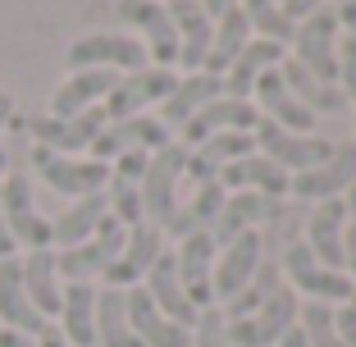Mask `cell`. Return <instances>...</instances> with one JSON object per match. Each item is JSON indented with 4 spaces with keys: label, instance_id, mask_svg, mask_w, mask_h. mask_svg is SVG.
Instances as JSON below:
<instances>
[{
    "label": "cell",
    "instance_id": "cell-5",
    "mask_svg": "<svg viewBox=\"0 0 356 347\" xmlns=\"http://www.w3.org/2000/svg\"><path fill=\"white\" fill-rule=\"evenodd\" d=\"M297 311H302V297L293 288H279L261 311H252L242 320H224V334H229L233 347H274L297 325Z\"/></svg>",
    "mask_w": 356,
    "mask_h": 347
},
{
    "label": "cell",
    "instance_id": "cell-48",
    "mask_svg": "<svg viewBox=\"0 0 356 347\" xmlns=\"http://www.w3.org/2000/svg\"><path fill=\"white\" fill-rule=\"evenodd\" d=\"M315 5H320V0H279V10H283V19H288V23L311 19V14H315Z\"/></svg>",
    "mask_w": 356,
    "mask_h": 347
},
{
    "label": "cell",
    "instance_id": "cell-32",
    "mask_svg": "<svg viewBox=\"0 0 356 347\" xmlns=\"http://www.w3.org/2000/svg\"><path fill=\"white\" fill-rule=\"evenodd\" d=\"M247 42H252V23H247L242 5L229 10V14H220V23H215V42H210V55H206V64H201V74L224 78V74H229V64L247 51Z\"/></svg>",
    "mask_w": 356,
    "mask_h": 347
},
{
    "label": "cell",
    "instance_id": "cell-13",
    "mask_svg": "<svg viewBox=\"0 0 356 347\" xmlns=\"http://www.w3.org/2000/svg\"><path fill=\"white\" fill-rule=\"evenodd\" d=\"M261 256H265L261 233H256V229L238 233V238H233L229 247H224V252L215 256V270H210V293H215V302H224V306H229L233 297H238L242 288H247V279L256 274Z\"/></svg>",
    "mask_w": 356,
    "mask_h": 347
},
{
    "label": "cell",
    "instance_id": "cell-54",
    "mask_svg": "<svg viewBox=\"0 0 356 347\" xmlns=\"http://www.w3.org/2000/svg\"><path fill=\"white\" fill-rule=\"evenodd\" d=\"M279 347H311V343H306V334H302V329L293 325V329H288V334L279 338Z\"/></svg>",
    "mask_w": 356,
    "mask_h": 347
},
{
    "label": "cell",
    "instance_id": "cell-45",
    "mask_svg": "<svg viewBox=\"0 0 356 347\" xmlns=\"http://www.w3.org/2000/svg\"><path fill=\"white\" fill-rule=\"evenodd\" d=\"M14 124V96L0 92V174L10 169V151H5V128Z\"/></svg>",
    "mask_w": 356,
    "mask_h": 347
},
{
    "label": "cell",
    "instance_id": "cell-43",
    "mask_svg": "<svg viewBox=\"0 0 356 347\" xmlns=\"http://www.w3.org/2000/svg\"><path fill=\"white\" fill-rule=\"evenodd\" d=\"M338 87H343L347 101H356V37L352 32L338 42Z\"/></svg>",
    "mask_w": 356,
    "mask_h": 347
},
{
    "label": "cell",
    "instance_id": "cell-8",
    "mask_svg": "<svg viewBox=\"0 0 356 347\" xmlns=\"http://www.w3.org/2000/svg\"><path fill=\"white\" fill-rule=\"evenodd\" d=\"M252 137H256V151H261L265 160H274V165L288 174H306V169H315V165H325L329 160V151H334V142H325V137H302V133H288V128H279V124H270V119H261V124L252 128Z\"/></svg>",
    "mask_w": 356,
    "mask_h": 347
},
{
    "label": "cell",
    "instance_id": "cell-30",
    "mask_svg": "<svg viewBox=\"0 0 356 347\" xmlns=\"http://www.w3.org/2000/svg\"><path fill=\"white\" fill-rule=\"evenodd\" d=\"M110 215V201H105V192H92V197H78L69 211L60 215V220H51V247H60V252H69V247H78V242H87L96 233V224Z\"/></svg>",
    "mask_w": 356,
    "mask_h": 347
},
{
    "label": "cell",
    "instance_id": "cell-55",
    "mask_svg": "<svg viewBox=\"0 0 356 347\" xmlns=\"http://www.w3.org/2000/svg\"><path fill=\"white\" fill-rule=\"evenodd\" d=\"M343 206H347V215H356V179H352V188L343 192Z\"/></svg>",
    "mask_w": 356,
    "mask_h": 347
},
{
    "label": "cell",
    "instance_id": "cell-56",
    "mask_svg": "<svg viewBox=\"0 0 356 347\" xmlns=\"http://www.w3.org/2000/svg\"><path fill=\"white\" fill-rule=\"evenodd\" d=\"M347 306H352V311H356V288H352V297H347Z\"/></svg>",
    "mask_w": 356,
    "mask_h": 347
},
{
    "label": "cell",
    "instance_id": "cell-41",
    "mask_svg": "<svg viewBox=\"0 0 356 347\" xmlns=\"http://www.w3.org/2000/svg\"><path fill=\"white\" fill-rule=\"evenodd\" d=\"M224 201H229V192L220 188V179H215V183H201L197 197H192V206L183 215L192 220V229H210V224H215V215L224 211Z\"/></svg>",
    "mask_w": 356,
    "mask_h": 347
},
{
    "label": "cell",
    "instance_id": "cell-10",
    "mask_svg": "<svg viewBox=\"0 0 356 347\" xmlns=\"http://www.w3.org/2000/svg\"><path fill=\"white\" fill-rule=\"evenodd\" d=\"M115 14L147 37V60H156V69H174L178 64V32L169 19L165 0H115Z\"/></svg>",
    "mask_w": 356,
    "mask_h": 347
},
{
    "label": "cell",
    "instance_id": "cell-50",
    "mask_svg": "<svg viewBox=\"0 0 356 347\" xmlns=\"http://www.w3.org/2000/svg\"><path fill=\"white\" fill-rule=\"evenodd\" d=\"M201 10H206V19L215 23L220 14H229V10H238V0H201Z\"/></svg>",
    "mask_w": 356,
    "mask_h": 347
},
{
    "label": "cell",
    "instance_id": "cell-21",
    "mask_svg": "<svg viewBox=\"0 0 356 347\" xmlns=\"http://www.w3.org/2000/svg\"><path fill=\"white\" fill-rule=\"evenodd\" d=\"M169 19H174V32H178V64L188 74H201L210 42H215V23L206 19L201 0H169Z\"/></svg>",
    "mask_w": 356,
    "mask_h": 347
},
{
    "label": "cell",
    "instance_id": "cell-17",
    "mask_svg": "<svg viewBox=\"0 0 356 347\" xmlns=\"http://www.w3.org/2000/svg\"><path fill=\"white\" fill-rule=\"evenodd\" d=\"M261 124V110L252 106V101H229V96H215L210 106H201L197 115L183 124V147H201L206 137L215 133H252V128Z\"/></svg>",
    "mask_w": 356,
    "mask_h": 347
},
{
    "label": "cell",
    "instance_id": "cell-29",
    "mask_svg": "<svg viewBox=\"0 0 356 347\" xmlns=\"http://www.w3.org/2000/svg\"><path fill=\"white\" fill-rule=\"evenodd\" d=\"M343 224H347L343 197L320 201V211L311 215V238H306L315 261L325 265V270H338V274H343Z\"/></svg>",
    "mask_w": 356,
    "mask_h": 347
},
{
    "label": "cell",
    "instance_id": "cell-16",
    "mask_svg": "<svg viewBox=\"0 0 356 347\" xmlns=\"http://www.w3.org/2000/svg\"><path fill=\"white\" fill-rule=\"evenodd\" d=\"M215 238H210L206 229L188 233V238L178 242L174 252V265H178V284H183V293H188V302L197 306V311H206V306H215V293H210V270H215Z\"/></svg>",
    "mask_w": 356,
    "mask_h": 347
},
{
    "label": "cell",
    "instance_id": "cell-44",
    "mask_svg": "<svg viewBox=\"0 0 356 347\" xmlns=\"http://www.w3.org/2000/svg\"><path fill=\"white\" fill-rule=\"evenodd\" d=\"M147 151H128V156H119L115 165H110V174L115 179H124V183H142V174H147Z\"/></svg>",
    "mask_w": 356,
    "mask_h": 347
},
{
    "label": "cell",
    "instance_id": "cell-24",
    "mask_svg": "<svg viewBox=\"0 0 356 347\" xmlns=\"http://www.w3.org/2000/svg\"><path fill=\"white\" fill-rule=\"evenodd\" d=\"M142 288H147V297L160 306V316H169L174 325H183V329H192V325H197V316H201V311L188 302V293H183V284H178L174 252H160V261L147 270Z\"/></svg>",
    "mask_w": 356,
    "mask_h": 347
},
{
    "label": "cell",
    "instance_id": "cell-22",
    "mask_svg": "<svg viewBox=\"0 0 356 347\" xmlns=\"http://www.w3.org/2000/svg\"><path fill=\"white\" fill-rule=\"evenodd\" d=\"M115 83H119L115 69H78V74H69L60 87H55L51 110H46V115H55V119H74V115H83V110L101 106L105 96L115 92Z\"/></svg>",
    "mask_w": 356,
    "mask_h": 347
},
{
    "label": "cell",
    "instance_id": "cell-53",
    "mask_svg": "<svg viewBox=\"0 0 356 347\" xmlns=\"http://www.w3.org/2000/svg\"><path fill=\"white\" fill-rule=\"evenodd\" d=\"M37 347H69V343H64V334H60V329H51V325H46L42 334H37Z\"/></svg>",
    "mask_w": 356,
    "mask_h": 347
},
{
    "label": "cell",
    "instance_id": "cell-3",
    "mask_svg": "<svg viewBox=\"0 0 356 347\" xmlns=\"http://www.w3.org/2000/svg\"><path fill=\"white\" fill-rule=\"evenodd\" d=\"M293 60L302 64L315 83L338 87V14L334 10H315L311 19L297 23Z\"/></svg>",
    "mask_w": 356,
    "mask_h": 347
},
{
    "label": "cell",
    "instance_id": "cell-14",
    "mask_svg": "<svg viewBox=\"0 0 356 347\" xmlns=\"http://www.w3.org/2000/svg\"><path fill=\"white\" fill-rule=\"evenodd\" d=\"M178 87V78L169 74V69H142V74H119L115 92L101 101L105 119L115 124V119H133L142 115L147 106H156V101H165L169 92Z\"/></svg>",
    "mask_w": 356,
    "mask_h": 347
},
{
    "label": "cell",
    "instance_id": "cell-1",
    "mask_svg": "<svg viewBox=\"0 0 356 347\" xmlns=\"http://www.w3.org/2000/svg\"><path fill=\"white\" fill-rule=\"evenodd\" d=\"M183 165H188V147L183 142H169L165 151H151L147 160V174H142V183H137V192H142V220L156 224L160 233H165L169 215L178 211V179H183Z\"/></svg>",
    "mask_w": 356,
    "mask_h": 347
},
{
    "label": "cell",
    "instance_id": "cell-6",
    "mask_svg": "<svg viewBox=\"0 0 356 347\" xmlns=\"http://www.w3.org/2000/svg\"><path fill=\"white\" fill-rule=\"evenodd\" d=\"M69 74L78 69H115V74H142L147 69V46L133 42V37H119V32H87L69 46L64 55Z\"/></svg>",
    "mask_w": 356,
    "mask_h": 347
},
{
    "label": "cell",
    "instance_id": "cell-26",
    "mask_svg": "<svg viewBox=\"0 0 356 347\" xmlns=\"http://www.w3.org/2000/svg\"><path fill=\"white\" fill-rule=\"evenodd\" d=\"M215 96H224V78H215V74H188V78H178V87L160 101V115L156 119L165 128H183L201 106H210Z\"/></svg>",
    "mask_w": 356,
    "mask_h": 347
},
{
    "label": "cell",
    "instance_id": "cell-28",
    "mask_svg": "<svg viewBox=\"0 0 356 347\" xmlns=\"http://www.w3.org/2000/svg\"><path fill=\"white\" fill-rule=\"evenodd\" d=\"M60 334L69 347H96V288L92 284H64L60 297Z\"/></svg>",
    "mask_w": 356,
    "mask_h": 347
},
{
    "label": "cell",
    "instance_id": "cell-34",
    "mask_svg": "<svg viewBox=\"0 0 356 347\" xmlns=\"http://www.w3.org/2000/svg\"><path fill=\"white\" fill-rule=\"evenodd\" d=\"M279 78H283V87L302 101L306 110H311L315 119L320 115H334V110H343L347 106V96H343V87H325V83H315L311 74H306L297 60H279Z\"/></svg>",
    "mask_w": 356,
    "mask_h": 347
},
{
    "label": "cell",
    "instance_id": "cell-52",
    "mask_svg": "<svg viewBox=\"0 0 356 347\" xmlns=\"http://www.w3.org/2000/svg\"><path fill=\"white\" fill-rule=\"evenodd\" d=\"M0 347H37V338L14 334V329H0Z\"/></svg>",
    "mask_w": 356,
    "mask_h": 347
},
{
    "label": "cell",
    "instance_id": "cell-23",
    "mask_svg": "<svg viewBox=\"0 0 356 347\" xmlns=\"http://www.w3.org/2000/svg\"><path fill=\"white\" fill-rule=\"evenodd\" d=\"M252 96H256V106H261V119H270V124L288 128V133H302V137H311V128H315V115L302 106V101H297L293 92H288V87H283L279 69H265V74L256 78Z\"/></svg>",
    "mask_w": 356,
    "mask_h": 347
},
{
    "label": "cell",
    "instance_id": "cell-9",
    "mask_svg": "<svg viewBox=\"0 0 356 347\" xmlns=\"http://www.w3.org/2000/svg\"><path fill=\"white\" fill-rule=\"evenodd\" d=\"M279 270L293 279V293L297 297H311V302H343L347 306V297H352V279L347 274H338V270H325V265L311 256V247L306 242H293L288 252H283V261H279Z\"/></svg>",
    "mask_w": 356,
    "mask_h": 347
},
{
    "label": "cell",
    "instance_id": "cell-12",
    "mask_svg": "<svg viewBox=\"0 0 356 347\" xmlns=\"http://www.w3.org/2000/svg\"><path fill=\"white\" fill-rule=\"evenodd\" d=\"M169 147V128L160 124L156 115H133V119H115V124H105L101 137L92 142V160L110 165V160L128 156V151H165Z\"/></svg>",
    "mask_w": 356,
    "mask_h": 347
},
{
    "label": "cell",
    "instance_id": "cell-11",
    "mask_svg": "<svg viewBox=\"0 0 356 347\" xmlns=\"http://www.w3.org/2000/svg\"><path fill=\"white\" fill-rule=\"evenodd\" d=\"M0 206H5V224H10L14 247H28V252L51 247V220L37 211L28 174H10V179L0 183Z\"/></svg>",
    "mask_w": 356,
    "mask_h": 347
},
{
    "label": "cell",
    "instance_id": "cell-38",
    "mask_svg": "<svg viewBox=\"0 0 356 347\" xmlns=\"http://www.w3.org/2000/svg\"><path fill=\"white\" fill-rule=\"evenodd\" d=\"M297 320H302V334H306V343L311 347H343V338H338V329H334V306H325V302H306L302 311H297Z\"/></svg>",
    "mask_w": 356,
    "mask_h": 347
},
{
    "label": "cell",
    "instance_id": "cell-25",
    "mask_svg": "<svg viewBox=\"0 0 356 347\" xmlns=\"http://www.w3.org/2000/svg\"><path fill=\"white\" fill-rule=\"evenodd\" d=\"M19 270H23V288H28V302L37 306L46 320H55V316H60V297H64L60 265H55V247H42V252L19 256Z\"/></svg>",
    "mask_w": 356,
    "mask_h": 347
},
{
    "label": "cell",
    "instance_id": "cell-27",
    "mask_svg": "<svg viewBox=\"0 0 356 347\" xmlns=\"http://www.w3.org/2000/svg\"><path fill=\"white\" fill-rule=\"evenodd\" d=\"M220 188H238V192H261V197H274L279 201L288 192V174H283L274 160H265L261 151L256 156H242V160H229L220 169Z\"/></svg>",
    "mask_w": 356,
    "mask_h": 347
},
{
    "label": "cell",
    "instance_id": "cell-49",
    "mask_svg": "<svg viewBox=\"0 0 356 347\" xmlns=\"http://www.w3.org/2000/svg\"><path fill=\"white\" fill-rule=\"evenodd\" d=\"M334 5H338V23H347V32H352V37H356V0H334Z\"/></svg>",
    "mask_w": 356,
    "mask_h": 347
},
{
    "label": "cell",
    "instance_id": "cell-47",
    "mask_svg": "<svg viewBox=\"0 0 356 347\" xmlns=\"http://www.w3.org/2000/svg\"><path fill=\"white\" fill-rule=\"evenodd\" d=\"M343 274L356 284V215H352V224H347V238H343Z\"/></svg>",
    "mask_w": 356,
    "mask_h": 347
},
{
    "label": "cell",
    "instance_id": "cell-33",
    "mask_svg": "<svg viewBox=\"0 0 356 347\" xmlns=\"http://www.w3.org/2000/svg\"><path fill=\"white\" fill-rule=\"evenodd\" d=\"M96 347H142L128 325L124 288H96Z\"/></svg>",
    "mask_w": 356,
    "mask_h": 347
},
{
    "label": "cell",
    "instance_id": "cell-18",
    "mask_svg": "<svg viewBox=\"0 0 356 347\" xmlns=\"http://www.w3.org/2000/svg\"><path fill=\"white\" fill-rule=\"evenodd\" d=\"M352 179H356V147L347 142V147L329 151L325 165H315V169H306V174H297V179H288V192L302 197V201H334L352 188Z\"/></svg>",
    "mask_w": 356,
    "mask_h": 347
},
{
    "label": "cell",
    "instance_id": "cell-39",
    "mask_svg": "<svg viewBox=\"0 0 356 347\" xmlns=\"http://www.w3.org/2000/svg\"><path fill=\"white\" fill-rule=\"evenodd\" d=\"M105 201H110V215H115L124 229L142 224V192H137V183H124V179L110 174V183H105Z\"/></svg>",
    "mask_w": 356,
    "mask_h": 347
},
{
    "label": "cell",
    "instance_id": "cell-15",
    "mask_svg": "<svg viewBox=\"0 0 356 347\" xmlns=\"http://www.w3.org/2000/svg\"><path fill=\"white\" fill-rule=\"evenodd\" d=\"M160 252H165V233L156 229V224H133L124 238V252H119V261L110 265V270L101 274L105 288H137L142 279H147V270L160 261Z\"/></svg>",
    "mask_w": 356,
    "mask_h": 347
},
{
    "label": "cell",
    "instance_id": "cell-40",
    "mask_svg": "<svg viewBox=\"0 0 356 347\" xmlns=\"http://www.w3.org/2000/svg\"><path fill=\"white\" fill-rule=\"evenodd\" d=\"M229 206L238 211V220L252 229V224H279L283 220V206L274 197H261V192H238V197H229Z\"/></svg>",
    "mask_w": 356,
    "mask_h": 347
},
{
    "label": "cell",
    "instance_id": "cell-36",
    "mask_svg": "<svg viewBox=\"0 0 356 347\" xmlns=\"http://www.w3.org/2000/svg\"><path fill=\"white\" fill-rule=\"evenodd\" d=\"M238 5H242V14H247V23H252V32H261L265 42H274V46H293L297 23L283 19V10L274 0H238Z\"/></svg>",
    "mask_w": 356,
    "mask_h": 347
},
{
    "label": "cell",
    "instance_id": "cell-20",
    "mask_svg": "<svg viewBox=\"0 0 356 347\" xmlns=\"http://www.w3.org/2000/svg\"><path fill=\"white\" fill-rule=\"evenodd\" d=\"M51 320L28 302V288H23V270L19 256H5L0 261V329H14V334L37 338Z\"/></svg>",
    "mask_w": 356,
    "mask_h": 347
},
{
    "label": "cell",
    "instance_id": "cell-35",
    "mask_svg": "<svg viewBox=\"0 0 356 347\" xmlns=\"http://www.w3.org/2000/svg\"><path fill=\"white\" fill-rule=\"evenodd\" d=\"M279 288H283V270H279V261H274V256H261L256 274L247 279V288H242V293L233 297L229 306H224V320H242V316H252V311H261V306L270 302Z\"/></svg>",
    "mask_w": 356,
    "mask_h": 347
},
{
    "label": "cell",
    "instance_id": "cell-51",
    "mask_svg": "<svg viewBox=\"0 0 356 347\" xmlns=\"http://www.w3.org/2000/svg\"><path fill=\"white\" fill-rule=\"evenodd\" d=\"M19 247H14V238H10V224H5V206H0V261L5 256H14Z\"/></svg>",
    "mask_w": 356,
    "mask_h": 347
},
{
    "label": "cell",
    "instance_id": "cell-4",
    "mask_svg": "<svg viewBox=\"0 0 356 347\" xmlns=\"http://www.w3.org/2000/svg\"><path fill=\"white\" fill-rule=\"evenodd\" d=\"M32 169H37V179L46 183L51 192L60 197H92V192H105L110 183V165L92 156H55L46 147H32Z\"/></svg>",
    "mask_w": 356,
    "mask_h": 347
},
{
    "label": "cell",
    "instance_id": "cell-19",
    "mask_svg": "<svg viewBox=\"0 0 356 347\" xmlns=\"http://www.w3.org/2000/svg\"><path fill=\"white\" fill-rule=\"evenodd\" d=\"M124 306H128V325L142 338V347H192V329L174 325L169 316H160V306L147 297V288H124Z\"/></svg>",
    "mask_w": 356,
    "mask_h": 347
},
{
    "label": "cell",
    "instance_id": "cell-7",
    "mask_svg": "<svg viewBox=\"0 0 356 347\" xmlns=\"http://www.w3.org/2000/svg\"><path fill=\"white\" fill-rule=\"evenodd\" d=\"M110 124L101 106L83 110L74 119H55V115H32L23 124V133L32 137V147H46L55 156H78V151H92V142L101 137V128Z\"/></svg>",
    "mask_w": 356,
    "mask_h": 347
},
{
    "label": "cell",
    "instance_id": "cell-31",
    "mask_svg": "<svg viewBox=\"0 0 356 347\" xmlns=\"http://www.w3.org/2000/svg\"><path fill=\"white\" fill-rule=\"evenodd\" d=\"M283 60V46L274 42H247V51L238 55V60L229 64V74H224V96L229 101H247L256 87V78L265 74V69H279Z\"/></svg>",
    "mask_w": 356,
    "mask_h": 347
},
{
    "label": "cell",
    "instance_id": "cell-42",
    "mask_svg": "<svg viewBox=\"0 0 356 347\" xmlns=\"http://www.w3.org/2000/svg\"><path fill=\"white\" fill-rule=\"evenodd\" d=\"M192 347H233L229 334H224V311H215V306L201 311L197 325H192Z\"/></svg>",
    "mask_w": 356,
    "mask_h": 347
},
{
    "label": "cell",
    "instance_id": "cell-2",
    "mask_svg": "<svg viewBox=\"0 0 356 347\" xmlns=\"http://www.w3.org/2000/svg\"><path fill=\"white\" fill-rule=\"evenodd\" d=\"M124 238H128V229L115 220V215H105L87 242H78V247H69V252H55L60 284H92V279H101V274L119 261Z\"/></svg>",
    "mask_w": 356,
    "mask_h": 347
},
{
    "label": "cell",
    "instance_id": "cell-46",
    "mask_svg": "<svg viewBox=\"0 0 356 347\" xmlns=\"http://www.w3.org/2000/svg\"><path fill=\"white\" fill-rule=\"evenodd\" d=\"M334 329H338V338H343V347H356V311L352 306L334 311Z\"/></svg>",
    "mask_w": 356,
    "mask_h": 347
},
{
    "label": "cell",
    "instance_id": "cell-37",
    "mask_svg": "<svg viewBox=\"0 0 356 347\" xmlns=\"http://www.w3.org/2000/svg\"><path fill=\"white\" fill-rule=\"evenodd\" d=\"M192 156L206 160L210 169H224L229 160L256 156V137H252V133H215V137H206L201 147H192Z\"/></svg>",
    "mask_w": 356,
    "mask_h": 347
}]
</instances>
